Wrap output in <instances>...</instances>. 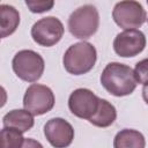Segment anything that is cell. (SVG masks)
<instances>
[{"instance_id": "cell-7", "label": "cell", "mask_w": 148, "mask_h": 148, "mask_svg": "<svg viewBox=\"0 0 148 148\" xmlns=\"http://www.w3.org/2000/svg\"><path fill=\"white\" fill-rule=\"evenodd\" d=\"M65 28L61 21L54 16L38 20L31 28L32 39L40 46H53L64 36Z\"/></svg>"}, {"instance_id": "cell-16", "label": "cell", "mask_w": 148, "mask_h": 148, "mask_svg": "<svg viewBox=\"0 0 148 148\" xmlns=\"http://www.w3.org/2000/svg\"><path fill=\"white\" fill-rule=\"evenodd\" d=\"M133 72H134L138 83L148 86V58L142 59L139 62H136Z\"/></svg>"}, {"instance_id": "cell-5", "label": "cell", "mask_w": 148, "mask_h": 148, "mask_svg": "<svg viewBox=\"0 0 148 148\" xmlns=\"http://www.w3.org/2000/svg\"><path fill=\"white\" fill-rule=\"evenodd\" d=\"M112 17L117 25L125 30H134L140 28L147 20L146 10L138 1L117 2L112 10Z\"/></svg>"}, {"instance_id": "cell-12", "label": "cell", "mask_w": 148, "mask_h": 148, "mask_svg": "<svg viewBox=\"0 0 148 148\" xmlns=\"http://www.w3.org/2000/svg\"><path fill=\"white\" fill-rule=\"evenodd\" d=\"M20 24V14L17 9L9 5H0V31L1 38L12 35Z\"/></svg>"}, {"instance_id": "cell-6", "label": "cell", "mask_w": 148, "mask_h": 148, "mask_svg": "<svg viewBox=\"0 0 148 148\" xmlns=\"http://www.w3.org/2000/svg\"><path fill=\"white\" fill-rule=\"evenodd\" d=\"M54 101L53 91L49 87L32 83L28 87L23 96V106L32 116H40L52 110Z\"/></svg>"}, {"instance_id": "cell-20", "label": "cell", "mask_w": 148, "mask_h": 148, "mask_svg": "<svg viewBox=\"0 0 148 148\" xmlns=\"http://www.w3.org/2000/svg\"><path fill=\"white\" fill-rule=\"evenodd\" d=\"M147 3H148V1H147Z\"/></svg>"}, {"instance_id": "cell-4", "label": "cell", "mask_w": 148, "mask_h": 148, "mask_svg": "<svg viewBox=\"0 0 148 148\" xmlns=\"http://www.w3.org/2000/svg\"><path fill=\"white\" fill-rule=\"evenodd\" d=\"M14 73L23 81L35 82L44 73L45 64L42 56L32 50L18 51L12 61Z\"/></svg>"}, {"instance_id": "cell-8", "label": "cell", "mask_w": 148, "mask_h": 148, "mask_svg": "<svg viewBox=\"0 0 148 148\" xmlns=\"http://www.w3.org/2000/svg\"><path fill=\"white\" fill-rule=\"evenodd\" d=\"M146 43V36L142 31L138 29L124 30L116 36L113 40V50L123 58L135 57L143 51Z\"/></svg>"}, {"instance_id": "cell-3", "label": "cell", "mask_w": 148, "mask_h": 148, "mask_svg": "<svg viewBox=\"0 0 148 148\" xmlns=\"http://www.w3.org/2000/svg\"><path fill=\"white\" fill-rule=\"evenodd\" d=\"M67 25L69 32L75 38H89L98 29L99 14L95 6L83 5L69 15Z\"/></svg>"}, {"instance_id": "cell-2", "label": "cell", "mask_w": 148, "mask_h": 148, "mask_svg": "<svg viewBox=\"0 0 148 148\" xmlns=\"http://www.w3.org/2000/svg\"><path fill=\"white\" fill-rule=\"evenodd\" d=\"M96 59L97 52L95 46L88 42H79L67 49L62 58V64L69 74L82 75L92 69Z\"/></svg>"}, {"instance_id": "cell-1", "label": "cell", "mask_w": 148, "mask_h": 148, "mask_svg": "<svg viewBox=\"0 0 148 148\" xmlns=\"http://www.w3.org/2000/svg\"><path fill=\"white\" fill-rule=\"evenodd\" d=\"M101 83L108 92L121 97L131 95L135 90L138 81L130 66L120 62H110L101 74Z\"/></svg>"}, {"instance_id": "cell-14", "label": "cell", "mask_w": 148, "mask_h": 148, "mask_svg": "<svg viewBox=\"0 0 148 148\" xmlns=\"http://www.w3.org/2000/svg\"><path fill=\"white\" fill-rule=\"evenodd\" d=\"M116 118H117L116 108L106 99L99 98L98 108L94 113V116L89 119V123L97 127H108L113 124Z\"/></svg>"}, {"instance_id": "cell-11", "label": "cell", "mask_w": 148, "mask_h": 148, "mask_svg": "<svg viewBox=\"0 0 148 148\" xmlns=\"http://www.w3.org/2000/svg\"><path fill=\"white\" fill-rule=\"evenodd\" d=\"M2 124H3V127L14 128V130H17L24 133L34 126L35 120H34V116L29 111L15 109V110L7 112L3 116Z\"/></svg>"}, {"instance_id": "cell-13", "label": "cell", "mask_w": 148, "mask_h": 148, "mask_svg": "<svg viewBox=\"0 0 148 148\" xmlns=\"http://www.w3.org/2000/svg\"><path fill=\"white\" fill-rule=\"evenodd\" d=\"M146 140L142 133L125 128L118 132L113 140V148H145Z\"/></svg>"}, {"instance_id": "cell-18", "label": "cell", "mask_w": 148, "mask_h": 148, "mask_svg": "<svg viewBox=\"0 0 148 148\" xmlns=\"http://www.w3.org/2000/svg\"><path fill=\"white\" fill-rule=\"evenodd\" d=\"M22 148H44V147L37 140H34V139H29L28 138V139H24V142H23Z\"/></svg>"}, {"instance_id": "cell-15", "label": "cell", "mask_w": 148, "mask_h": 148, "mask_svg": "<svg viewBox=\"0 0 148 148\" xmlns=\"http://www.w3.org/2000/svg\"><path fill=\"white\" fill-rule=\"evenodd\" d=\"M24 139L25 138H23L22 132L9 127H3L0 132V148H22Z\"/></svg>"}, {"instance_id": "cell-9", "label": "cell", "mask_w": 148, "mask_h": 148, "mask_svg": "<svg viewBox=\"0 0 148 148\" xmlns=\"http://www.w3.org/2000/svg\"><path fill=\"white\" fill-rule=\"evenodd\" d=\"M99 103V97H97L91 90L86 88H79L74 90L68 98V108L71 112L81 118L90 119L96 112Z\"/></svg>"}, {"instance_id": "cell-10", "label": "cell", "mask_w": 148, "mask_h": 148, "mask_svg": "<svg viewBox=\"0 0 148 148\" xmlns=\"http://www.w3.org/2000/svg\"><path fill=\"white\" fill-rule=\"evenodd\" d=\"M44 135L54 148H67L73 142L74 128L62 118H52L44 125Z\"/></svg>"}, {"instance_id": "cell-19", "label": "cell", "mask_w": 148, "mask_h": 148, "mask_svg": "<svg viewBox=\"0 0 148 148\" xmlns=\"http://www.w3.org/2000/svg\"><path fill=\"white\" fill-rule=\"evenodd\" d=\"M142 97H143L145 102L148 104V86H143V88H142Z\"/></svg>"}, {"instance_id": "cell-17", "label": "cell", "mask_w": 148, "mask_h": 148, "mask_svg": "<svg viewBox=\"0 0 148 148\" xmlns=\"http://www.w3.org/2000/svg\"><path fill=\"white\" fill-rule=\"evenodd\" d=\"M25 5L31 13H44L52 9L54 2L52 0H25Z\"/></svg>"}]
</instances>
